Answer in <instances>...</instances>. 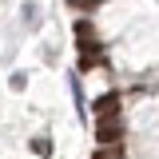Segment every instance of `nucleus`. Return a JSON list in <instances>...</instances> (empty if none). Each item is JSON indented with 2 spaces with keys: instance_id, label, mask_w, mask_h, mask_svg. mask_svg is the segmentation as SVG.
Wrapping results in <instances>:
<instances>
[{
  "instance_id": "3",
  "label": "nucleus",
  "mask_w": 159,
  "mask_h": 159,
  "mask_svg": "<svg viewBox=\"0 0 159 159\" xmlns=\"http://www.w3.org/2000/svg\"><path fill=\"white\" fill-rule=\"evenodd\" d=\"M76 40H96V28L88 20H76Z\"/></svg>"
},
{
  "instance_id": "6",
  "label": "nucleus",
  "mask_w": 159,
  "mask_h": 159,
  "mask_svg": "<svg viewBox=\"0 0 159 159\" xmlns=\"http://www.w3.org/2000/svg\"><path fill=\"white\" fill-rule=\"evenodd\" d=\"M99 0H72V8H96Z\"/></svg>"
},
{
  "instance_id": "2",
  "label": "nucleus",
  "mask_w": 159,
  "mask_h": 159,
  "mask_svg": "<svg viewBox=\"0 0 159 159\" xmlns=\"http://www.w3.org/2000/svg\"><path fill=\"white\" fill-rule=\"evenodd\" d=\"M96 111H99V119L119 116V96H116V92H103V96L96 99Z\"/></svg>"
},
{
  "instance_id": "4",
  "label": "nucleus",
  "mask_w": 159,
  "mask_h": 159,
  "mask_svg": "<svg viewBox=\"0 0 159 159\" xmlns=\"http://www.w3.org/2000/svg\"><path fill=\"white\" fill-rule=\"evenodd\" d=\"M92 159H127V155H123V147H99Z\"/></svg>"
},
{
  "instance_id": "1",
  "label": "nucleus",
  "mask_w": 159,
  "mask_h": 159,
  "mask_svg": "<svg viewBox=\"0 0 159 159\" xmlns=\"http://www.w3.org/2000/svg\"><path fill=\"white\" fill-rule=\"evenodd\" d=\"M96 139H99V147H119V139H123V123H119V116H111V119H99Z\"/></svg>"
},
{
  "instance_id": "5",
  "label": "nucleus",
  "mask_w": 159,
  "mask_h": 159,
  "mask_svg": "<svg viewBox=\"0 0 159 159\" xmlns=\"http://www.w3.org/2000/svg\"><path fill=\"white\" fill-rule=\"evenodd\" d=\"M32 151H36V155H52V139H32Z\"/></svg>"
}]
</instances>
